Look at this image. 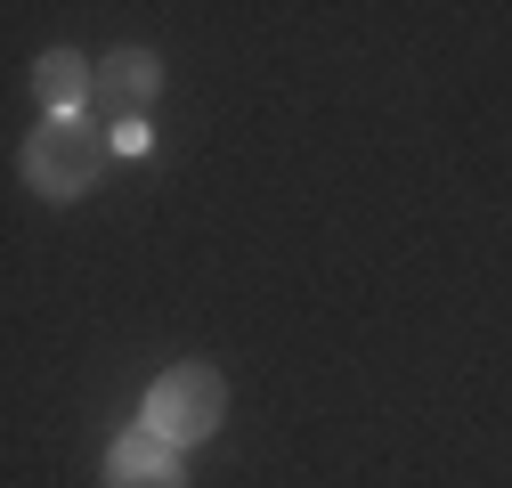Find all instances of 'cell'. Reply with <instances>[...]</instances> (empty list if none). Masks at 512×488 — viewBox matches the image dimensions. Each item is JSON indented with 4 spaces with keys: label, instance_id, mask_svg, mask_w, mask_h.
<instances>
[{
    "label": "cell",
    "instance_id": "4",
    "mask_svg": "<svg viewBox=\"0 0 512 488\" xmlns=\"http://www.w3.org/2000/svg\"><path fill=\"white\" fill-rule=\"evenodd\" d=\"M155 82H163L155 49H114L106 66H98V98H106V114H122V122H131V114L155 98Z\"/></svg>",
    "mask_w": 512,
    "mask_h": 488
},
{
    "label": "cell",
    "instance_id": "5",
    "mask_svg": "<svg viewBox=\"0 0 512 488\" xmlns=\"http://www.w3.org/2000/svg\"><path fill=\"white\" fill-rule=\"evenodd\" d=\"M33 90L49 98V114H82V98L98 90V74L82 66V57H74V49H49V57H41V66H33Z\"/></svg>",
    "mask_w": 512,
    "mask_h": 488
},
{
    "label": "cell",
    "instance_id": "2",
    "mask_svg": "<svg viewBox=\"0 0 512 488\" xmlns=\"http://www.w3.org/2000/svg\"><path fill=\"white\" fill-rule=\"evenodd\" d=\"M220 407H228V383L212 375V366H171V375H155L139 423L155 440H171V448H196V440L220 432Z\"/></svg>",
    "mask_w": 512,
    "mask_h": 488
},
{
    "label": "cell",
    "instance_id": "1",
    "mask_svg": "<svg viewBox=\"0 0 512 488\" xmlns=\"http://www.w3.org/2000/svg\"><path fill=\"white\" fill-rule=\"evenodd\" d=\"M98 171H106V131L82 114H49L41 131L25 139V179L49 196V204H74L98 188Z\"/></svg>",
    "mask_w": 512,
    "mask_h": 488
},
{
    "label": "cell",
    "instance_id": "3",
    "mask_svg": "<svg viewBox=\"0 0 512 488\" xmlns=\"http://www.w3.org/2000/svg\"><path fill=\"white\" fill-rule=\"evenodd\" d=\"M106 488H187L179 448H171V440H155L147 423H139V432H122V440H114V456H106Z\"/></svg>",
    "mask_w": 512,
    "mask_h": 488
}]
</instances>
